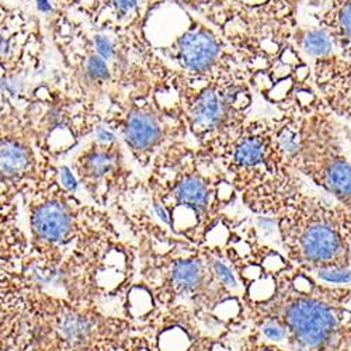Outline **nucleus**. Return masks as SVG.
Returning a JSON list of instances; mask_svg holds the SVG:
<instances>
[{
	"label": "nucleus",
	"instance_id": "nucleus-6",
	"mask_svg": "<svg viewBox=\"0 0 351 351\" xmlns=\"http://www.w3.org/2000/svg\"><path fill=\"white\" fill-rule=\"evenodd\" d=\"M173 61L178 62L189 76L198 80H245L230 51L210 28L191 20V25L174 40Z\"/></svg>",
	"mask_w": 351,
	"mask_h": 351
},
{
	"label": "nucleus",
	"instance_id": "nucleus-10",
	"mask_svg": "<svg viewBox=\"0 0 351 351\" xmlns=\"http://www.w3.org/2000/svg\"><path fill=\"white\" fill-rule=\"evenodd\" d=\"M204 278V266L199 260L176 261L171 269V281L179 289H195Z\"/></svg>",
	"mask_w": 351,
	"mask_h": 351
},
{
	"label": "nucleus",
	"instance_id": "nucleus-11",
	"mask_svg": "<svg viewBox=\"0 0 351 351\" xmlns=\"http://www.w3.org/2000/svg\"><path fill=\"white\" fill-rule=\"evenodd\" d=\"M295 40L298 43V45L311 56H313L315 60L316 58H322L332 53V41L328 37V34L325 32H322L320 28L317 30H309V32H297Z\"/></svg>",
	"mask_w": 351,
	"mask_h": 351
},
{
	"label": "nucleus",
	"instance_id": "nucleus-5",
	"mask_svg": "<svg viewBox=\"0 0 351 351\" xmlns=\"http://www.w3.org/2000/svg\"><path fill=\"white\" fill-rule=\"evenodd\" d=\"M108 124L111 130L121 132L132 156L143 167L154 165L163 151L180 142L187 132L183 107H163L148 97L128 100Z\"/></svg>",
	"mask_w": 351,
	"mask_h": 351
},
{
	"label": "nucleus",
	"instance_id": "nucleus-3",
	"mask_svg": "<svg viewBox=\"0 0 351 351\" xmlns=\"http://www.w3.org/2000/svg\"><path fill=\"white\" fill-rule=\"evenodd\" d=\"M287 106L295 111L298 124L292 165L351 213V158L343 149L333 112L317 92L302 84Z\"/></svg>",
	"mask_w": 351,
	"mask_h": 351
},
{
	"label": "nucleus",
	"instance_id": "nucleus-7",
	"mask_svg": "<svg viewBox=\"0 0 351 351\" xmlns=\"http://www.w3.org/2000/svg\"><path fill=\"white\" fill-rule=\"evenodd\" d=\"M80 183L93 197L107 195L124 183L127 170L120 145L115 141H96L77 156L73 165Z\"/></svg>",
	"mask_w": 351,
	"mask_h": 351
},
{
	"label": "nucleus",
	"instance_id": "nucleus-9",
	"mask_svg": "<svg viewBox=\"0 0 351 351\" xmlns=\"http://www.w3.org/2000/svg\"><path fill=\"white\" fill-rule=\"evenodd\" d=\"M315 17L340 55L351 60V0H329Z\"/></svg>",
	"mask_w": 351,
	"mask_h": 351
},
{
	"label": "nucleus",
	"instance_id": "nucleus-4",
	"mask_svg": "<svg viewBox=\"0 0 351 351\" xmlns=\"http://www.w3.org/2000/svg\"><path fill=\"white\" fill-rule=\"evenodd\" d=\"M198 80V79H197ZM182 77L180 97L187 131L199 151L215 159L243 130L252 95L245 80H199Z\"/></svg>",
	"mask_w": 351,
	"mask_h": 351
},
{
	"label": "nucleus",
	"instance_id": "nucleus-15",
	"mask_svg": "<svg viewBox=\"0 0 351 351\" xmlns=\"http://www.w3.org/2000/svg\"><path fill=\"white\" fill-rule=\"evenodd\" d=\"M61 182H62V184H64L68 190H71V191L76 189V182H75L73 174H72L66 167H64L62 171H61Z\"/></svg>",
	"mask_w": 351,
	"mask_h": 351
},
{
	"label": "nucleus",
	"instance_id": "nucleus-8",
	"mask_svg": "<svg viewBox=\"0 0 351 351\" xmlns=\"http://www.w3.org/2000/svg\"><path fill=\"white\" fill-rule=\"evenodd\" d=\"M312 76L333 115L351 123V60L335 53L316 58Z\"/></svg>",
	"mask_w": 351,
	"mask_h": 351
},
{
	"label": "nucleus",
	"instance_id": "nucleus-14",
	"mask_svg": "<svg viewBox=\"0 0 351 351\" xmlns=\"http://www.w3.org/2000/svg\"><path fill=\"white\" fill-rule=\"evenodd\" d=\"M214 270H215L218 278H219L225 285H229V287H235V285H237L235 276H233V273L230 271V269L225 265V263H222V261H219V260H215V261H214Z\"/></svg>",
	"mask_w": 351,
	"mask_h": 351
},
{
	"label": "nucleus",
	"instance_id": "nucleus-12",
	"mask_svg": "<svg viewBox=\"0 0 351 351\" xmlns=\"http://www.w3.org/2000/svg\"><path fill=\"white\" fill-rule=\"evenodd\" d=\"M261 332L267 339L274 340V341H281V340L287 339L285 329L274 320H265V322H263Z\"/></svg>",
	"mask_w": 351,
	"mask_h": 351
},
{
	"label": "nucleus",
	"instance_id": "nucleus-16",
	"mask_svg": "<svg viewBox=\"0 0 351 351\" xmlns=\"http://www.w3.org/2000/svg\"><path fill=\"white\" fill-rule=\"evenodd\" d=\"M344 225H346V230H347V235H348V239L351 242V213L347 211L344 208Z\"/></svg>",
	"mask_w": 351,
	"mask_h": 351
},
{
	"label": "nucleus",
	"instance_id": "nucleus-1",
	"mask_svg": "<svg viewBox=\"0 0 351 351\" xmlns=\"http://www.w3.org/2000/svg\"><path fill=\"white\" fill-rule=\"evenodd\" d=\"M265 317L285 329L294 351H351V285L322 281L291 261L278 271Z\"/></svg>",
	"mask_w": 351,
	"mask_h": 351
},
{
	"label": "nucleus",
	"instance_id": "nucleus-13",
	"mask_svg": "<svg viewBox=\"0 0 351 351\" xmlns=\"http://www.w3.org/2000/svg\"><path fill=\"white\" fill-rule=\"evenodd\" d=\"M95 49L97 51V53L103 58L104 61H108L111 60V58L114 56V52H115V48L111 43V40L106 36H96L95 37Z\"/></svg>",
	"mask_w": 351,
	"mask_h": 351
},
{
	"label": "nucleus",
	"instance_id": "nucleus-2",
	"mask_svg": "<svg viewBox=\"0 0 351 351\" xmlns=\"http://www.w3.org/2000/svg\"><path fill=\"white\" fill-rule=\"evenodd\" d=\"M291 263L313 274L351 270V242L340 204L297 193L274 215Z\"/></svg>",
	"mask_w": 351,
	"mask_h": 351
}]
</instances>
